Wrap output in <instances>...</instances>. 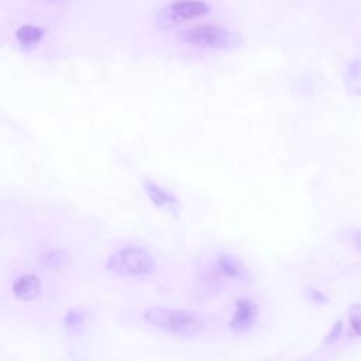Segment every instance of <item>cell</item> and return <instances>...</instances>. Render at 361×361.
I'll return each instance as SVG.
<instances>
[{"label": "cell", "instance_id": "1", "mask_svg": "<svg viewBox=\"0 0 361 361\" xmlns=\"http://www.w3.org/2000/svg\"><path fill=\"white\" fill-rule=\"evenodd\" d=\"M142 320L149 327L178 337H196L206 330V320L197 313L180 309L155 305L142 312Z\"/></svg>", "mask_w": 361, "mask_h": 361}, {"label": "cell", "instance_id": "2", "mask_svg": "<svg viewBox=\"0 0 361 361\" xmlns=\"http://www.w3.org/2000/svg\"><path fill=\"white\" fill-rule=\"evenodd\" d=\"M106 268L110 274L121 278H145L155 272L154 255L140 245H123L109 254Z\"/></svg>", "mask_w": 361, "mask_h": 361}, {"label": "cell", "instance_id": "3", "mask_svg": "<svg viewBox=\"0 0 361 361\" xmlns=\"http://www.w3.org/2000/svg\"><path fill=\"white\" fill-rule=\"evenodd\" d=\"M176 39L193 48L226 49L237 44V35L221 25L203 24L186 28L176 35Z\"/></svg>", "mask_w": 361, "mask_h": 361}, {"label": "cell", "instance_id": "4", "mask_svg": "<svg viewBox=\"0 0 361 361\" xmlns=\"http://www.w3.org/2000/svg\"><path fill=\"white\" fill-rule=\"evenodd\" d=\"M210 6L204 0H173L165 4L155 16L158 30H169L206 16Z\"/></svg>", "mask_w": 361, "mask_h": 361}, {"label": "cell", "instance_id": "5", "mask_svg": "<svg viewBox=\"0 0 361 361\" xmlns=\"http://www.w3.org/2000/svg\"><path fill=\"white\" fill-rule=\"evenodd\" d=\"M258 316L259 307L257 302L248 296H238L234 299L227 327L233 334L247 333L257 324Z\"/></svg>", "mask_w": 361, "mask_h": 361}, {"label": "cell", "instance_id": "6", "mask_svg": "<svg viewBox=\"0 0 361 361\" xmlns=\"http://www.w3.org/2000/svg\"><path fill=\"white\" fill-rule=\"evenodd\" d=\"M142 189L149 199V202L159 210L178 214L179 212V200L173 192H171L168 188L162 186L161 183L152 180V179H145L142 180Z\"/></svg>", "mask_w": 361, "mask_h": 361}, {"label": "cell", "instance_id": "7", "mask_svg": "<svg viewBox=\"0 0 361 361\" xmlns=\"http://www.w3.org/2000/svg\"><path fill=\"white\" fill-rule=\"evenodd\" d=\"M214 264L221 276L234 282H248L250 271L245 264L234 254L221 251L214 257Z\"/></svg>", "mask_w": 361, "mask_h": 361}, {"label": "cell", "instance_id": "8", "mask_svg": "<svg viewBox=\"0 0 361 361\" xmlns=\"http://www.w3.org/2000/svg\"><path fill=\"white\" fill-rule=\"evenodd\" d=\"M11 292L21 302H32L41 296L42 282L34 274H23L13 281Z\"/></svg>", "mask_w": 361, "mask_h": 361}, {"label": "cell", "instance_id": "9", "mask_svg": "<svg viewBox=\"0 0 361 361\" xmlns=\"http://www.w3.org/2000/svg\"><path fill=\"white\" fill-rule=\"evenodd\" d=\"M42 30L37 25H24L17 30L16 38L20 45L23 47H35L42 39Z\"/></svg>", "mask_w": 361, "mask_h": 361}, {"label": "cell", "instance_id": "10", "mask_svg": "<svg viewBox=\"0 0 361 361\" xmlns=\"http://www.w3.org/2000/svg\"><path fill=\"white\" fill-rule=\"evenodd\" d=\"M86 316L85 312L80 309H71L69 312H66L65 317H63V326L66 329V331H82L83 324H85Z\"/></svg>", "mask_w": 361, "mask_h": 361}, {"label": "cell", "instance_id": "11", "mask_svg": "<svg viewBox=\"0 0 361 361\" xmlns=\"http://www.w3.org/2000/svg\"><path fill=\"white\" fill-rule=\"evenodd\" d=\"M344 78H345L347 85L357 87V85L361 82V56L353 58L348 62V65L345 68Z\"/></svg>", "mask_w": 361, "mask_h": 361}, {"label": "cell", "instance_id": "12", "mask_svg": "<svg viewBox=\"0 0 361 361\" xmlns=\"http://www.w3.org/2000/svg\"><path fill=\"white\" fill-rule=\"evenodd\" d=\"M348 320L355 334L361 336V303H355L348 310Z\"/></svg>", "mask_w": 361, "mask_h": 361}, {"label": "cell", "instance_id": "13", "mask_svg": "<svg viewBox=\"0 0 361 361\" xmlns=\"http://www.w3.org/2000/svg\"><path fill=\"white\" fill-rule=\"evenodd\" d=\"M44 257L51 258V259L44 261V264H47V267H56V265L63 264V261H65L63 254H58V251H48L47 254H44Z\"/></svg>", "mask_w": 361, "mask_h": 361}, {"label": "cell", "instance_id": "14", "mask_svg": "<svg viewBox=\"0 0 361 361\" xmlns=\"http://www.w3.org/2000/svg\"><path fill=\"white\" fill-rule=\"evenodd\" d=\"M306 295H307L309 299H312L316 303H326L327 302V298L319 289H316V288H307L306 289Z\"/></svg>", "mask_w": 361, "mask_h": 361}, {"label": "cell", "instance_id": "15", "mask_svg": "<svg viewBox=\"0 0 361 361\" xmlns=\"http://www.w3.org/2000/svg\"><path fill=\"white\" fill-rule=\"evenodd\" d=\"M340 331H341V323L338 322V323L333 327V330L330 331L329 337L326 338V343H329V341H331V340H336V338L340 336Z\"/></svg>", "mask_w": 361, "mask_h": 361}, {"label": "cell", "instance_id": "16", "mask_svg": "<svg viewBox=\"0 0 361 361\" xmlns=\"http://www.w3.org/2000/svg\"><path fill=\"white\" fill-rule=\"evenodd\" d=\"M354 241H355L357 248L361 251V230L355 231V234H354Z\"/></svg>", "mask_w": 361, "mask_h": 361}]
</instances>
